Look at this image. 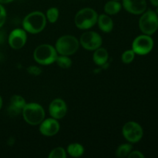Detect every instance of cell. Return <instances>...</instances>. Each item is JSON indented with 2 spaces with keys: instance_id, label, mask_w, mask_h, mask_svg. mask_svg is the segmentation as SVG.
<instances>
[{
  "instance_id": "30bf717a",
  "label": "cell",
  "mask_w": 158,
  "mask_h": 158,
  "mask_svg": "<svg viewBox=\"0 0 158 158\" xmlns=\"http://www.w3.org/2000/svg\"><path fill=\"white\" fill-rule=\"evenodd\" d=\"M26 42V33L24 30L16 29L9 36V43L12 49H19L23 47Z\"/></svg>"
},
{
  "instance_id": "603a6c76",
  "label": "cell",
  "mask_w": 158,
  "mask_h": 158,
  "mask_svg": "<svg viewBox=\"0 0 158 158\" xmlns=\"http://www.w3.org/2000/svg\"><path fill=\"white\" fill-rule=\"evenodd\" d=\"M135 52L133 50H127L122 55V61L124 63H130L134 60Z\"/></svg>"
},
{
  "instance_id": "52a82bcc",
  "label": "cell",
  "mask_w": 158,
  "mask_h": 158,
  "mask_svg": "<svg viewBox=\"0 0 158 158\" xmlns=\"http://www.w3.org/2000/svg\"><path fill=\"white\" fill-rule=\"evenodd\" d=\"M154 41L149 35H143L137 37L133 43L132 48L134 52L138 55H146L153 49Z\"/></svg>"
},
{
  "instance_id": "ffe728a7",
  "label": "cell",
  "mask_w": 158,
  "mask_h": 158,
  "mask_svg": "<svg viewBox=\"0 0 158 158\" xmlns=\"http://www.w3.org/2000/svg\"><path fill=\"white\" fill-rule=\"evenodd\" d=\"M56 62L60 67L63 68V69H67V68L70 67L71 64H72V61L67 56L64 55H62L59 57L57 56Z\"/></svg>"
},
{
  "instance_id": "44dd1931",
  "label": "cell",
  "mask_w": 158,
  "mask_h": 158,
  "mask_svg": "<svg viewBox=\"0 0 158 158\" xmlns=\"http://www.w3.org/2000/svg\"><path fill=\"white\" fill-rule=\"evenodd\" d=\"M46 17L50 23H55L59 17V10L56 8H50L46 12Z\"/></svg>"
},
{
  "instance_id": "f546056e",
  "label": "cell",
  "mask_w": 158,
  "mask_h": 158,
  "mask_svg": "<svg viewBox=\"0 0 158 158\" xmlns=\"http://www.w3.org/2000/svg\"><path fill=\"white\" fill-rule=\"evenodd\" d=\"M2 97H0V109L2 108Z\"/></svg>"
},
{
  "instance_id": "8fae6325",
  "label": "cell",
  "mask_w": 158,
  "mask_h": 158,
  "mask_svg": "<svg viewBox=\"0 0 158 158\" xmlns=\"http://www.w3.org/2000/svg\"><path fill=\"white\" fill-rule=\"evenodd\" d=\"M66 111H67V107L63 101L61 99H56L49 106V114L56 120L61 119L66 115Z\"/></svg>"
},
{
  "instance_id": "4316f807",
  "label": "cell",
  "mask_w": 158,
  "mask_h": 158,
  "mask_svg": "<svg viewBox=\"0 0 158 158\" xmlns=\"http://www.w3.org/2000/svg\"><path fill=\"white\" fill-rule=\"evenodd\" d=\"M6 40V33L3 31H0V45L3 44Z\"/></svg>"
},
{
  "instance_id": "7c38bea8",
  "label": "cell",
  "mask_w": 158,
  "mask_h": 158,
  "mask_svg": "<svg viewBox=\"0 0 158 158\" xmlns=\"http://www.w3.org/2000/svg\"><path fill=\"white\" fill-rule=\"evenodd\" d=\"M123 6L127 12L131 13L141 14L146 10V0H123Z\"/></svg>"
},
{
  "instance_id": "ac0fdd59",
  "label": "cell",
  "mask_w": 158,
  "mask_h": 158,
  "mask_svg": "<svg viewBox=\"0 0 158 158\" xmlns=\"http://www.w3.org/2000/svg\"><path fill=\"white\" fill-rule=\"evenodd\" d=\"M67 151L69 155L72 156V157H79L83 155L84 149H83V146L80 143H71L68 147Z\"/></svg>"
},
{
  "instance_id": "5b68a950",
  "label": "cell",
  "mask_w": 158,
  "mask_h": 158,
  "mask_svg": "<svg viewBox=\"0 0 158 158\" xmlns=\"http://www.w3.org/2000/svg\"><path fill=\"white\" fill-rule=\"evenodd\" d=\"M56 48V52L60 55H72L78 50L79 42L77 39L73 35H63L57 40Z\"/></svg>"
},
{
  "instance_id": "2e32d148",
  "label": "cell",
  "mask_w": 158,
  "mask_h": 158,
  "mask_svg": "<svg viewBox=\"0 0 158 158\" xmlns=\"http://www.w3.org/2000/svg\"><path fill=\"white\" fill-rule=\"evenodd\" d=\"M108 60V52L103 48H98L96 49L94 54V60L96 64L99 66L104 65Z\"/></svg>"
},
{
  "instance_id": "9c48e42d",
  "label": "cell",
  "mask_w": 158,
  "mask_h": 158,
  "mask_svg": "<svg viewBox=\"0 0 158 158\" xmlns=\"http://www.w3.org/2000/svg\"><path fill=\"white\" fill-rule=\"evenodd\" d=\"M80 43L88 50H95L102 45V38L95 32H86L80 37Z\"/></svg>"
},
{
  "instance_id": "484cf974",
  "label": "cell",
  "mask_w": 158,
  "mask_h": 158,
  "mask_svg": "<svg viewBox=\"0 0 158 158\" xmlns=\"http://www.w3.org/2000/svg\"><path fill=\"white\" fill-rule=\"evenodd\" d=\"M129 158H143L144 157V155L142 154L140 151H133V152H131L127 156Z\"/></svg>"
},
{
  "instance_id": "5bb4252c",
  "label": "cell",
  "mask_w": 158,
  "mask_h": 158,
  "mask_svg": "<svg viewBox=\"0 0 158 158\" xmlns=\"http://www.w3.org/2000/svg\"><path fill=\"white\" fill-rule=\"evenodd\" d=\"M26 105V101L21 96L14 95L10 99V104L8 107V112L10 116H17L23 111Z\"/></svg>"
},
{
  "instance_id": "9a60e30c",
  "label": "cell",
  "mask_w": 158,
  "mask_h": 158,
  "mask_svg": "<svg viewBox=\"0 0 158 158\" xmlns=\"http://www.w3.org/2000/svg\"><path fill=\"white\" fill-rule=\"evenodd\" d=\"M100 29L105 32H110L114 27L113 21L108 15H100L97 19Z\"/></svg>"
},
{
  "instance_id": "277c9868",
  "label": "cell",
  "mask_w": 158,
  "mask_h": 158,
  "mask_svg": "<svg viewBox=\"0 0 158 158\" xmlns=\"http://www.w3.org/2000/svg\"><path fill=\"white\" fill-rule=\"evenodd\" d=\"M97 13L90 8H85L77 13L75 16L76 26L81 29H89L97 22Z\"/></svg>"
},
{
  "instance_id": "4dcf8cb0",
  "label": "cell",
  "mask_w": 158,
  "mask_h": 158,
  "mask_svg": "<svg viewBox=\"0 0 158 158\" xmlns=\"http://www.w3.org/2000/svg\"><path fill=\"white\" fill-rule=\"evenodd\" d=\"M157 14L158 15V8H157Z\"/></svg>"
},
{
  "instance_id": "e0dca14e",
  "label": "cell",
  "mask_w": 158,
  "mask_h": 158,
  "mask_svg": "<svg viewBox=\"0 0 158 158\" xmlns=\"http://www.w3.org/2000/svg\"><path fill=\"white\" fill-rule=\"evenodd\" d=\"M121 9V5L118 2L113 0V1H109L106 3L104 6V10L109 15H114L117 12H120Z\"/></svg>"
},
{
  "instance_id": "d6986e66",
  "label": "cell",
  "mask_w": 158,
  "mask_h": 158,
  "mask_svg": "<svg viewBox=\"0 0 158 158\" xmlns=\"http://www.w3.org/2000/svg\"><path fill=\"white\" fill-rule=\"evenodd\" d=\"M131 150H132V145L128 143L122 144L117 148L116 151V156L118 157H127L128 154L131 152Z\"/></svg>"
},
{
  "instance_id": "6da1fadb",
  "label": "cell",
  "mask_w": 158,
  "mask_h": 158,
  "mask_svg": "<svg viewBox=\"0 0 158 158\" xmlns=\"http://www.w3.org/2000/svg\"><path fill=\"white\" fill-rule=\"evenodd\" d=\"M46 19L44 14L40 12L29 13L23 20V27L30 33H38L45 28Z\"/></svg>"
},
{
  "instance_id": "f1b7e54d",
  "label": "cell",
  "mask_w": 158,
  "mask_h": 158,
  "mask_svg": "<svg viewBox=\"0 0 158 158\" xmlns=\"http://www.w3.org/2000/svg\"><path fill=\"white\" fill-rule=\"evenodd\" d=\"M12 1H13V0H0V3H9Z\"/></svg>"
},
{
  "instance_id": "8992f818",
  "label": "cell",
  "mask_w": 158,
  "mask_h": 158,
  "mask_svg": "<svg viewBox=\"0 0 158 158\" xmlns=\"http://www.w3.org/2000/svg\"><path fill=\"white\" fill-rule=\"evenodd\" d=\"M139 26L145 35H152L158 29V17L156 12L149 10L140 19Z\"/></svg>"
},
{
  "instance_id": "d4e9b609",
  "label": "cell",
  "mask_w": 158,
  "mask_h": 158,
  "mask_svg": "<svg viewBox=\"0 0 158 158\" xmlns=\"http://www.w3.org/2000/svg\"><path fill=\"white\" fill-rule=\"evenodd\" d=\"M6 19V12L4 7L0 4V27L4 25Z\"/></svg>"
},
{
  "instance_id": "7a4b0ae2",
  "label": "cell",
  "mask_w": 158,
  "mask_h": 158,
  "mask_svg": "<svg viewBox=\"0 0 158 158\" xmlns=\"http://www.w3.org/2000/svg\"><path fill=\"white\" fill-rule=\"evenodd\" d=\"M23 115L26 123L31 125H37L41 123L44 120L45 112L40 104L32 103L25 105L23 110Z\"/></svg>"
},
{
  "instance_id": "3957f363",
  "label": "cell",
  "mask_w": 158,
  "mask_h": 158,
  "mask_svg": "<svg viewBox=\"0 0 158 158\" xmlns=\"http://www.w3.org/2000/svg\"><path fill=\"white\" fill-rule=\"evenodd\" d=\"M34 60L42 65L51 64L57 58L56 50L50 45L43 44L39 46L33 53Z\"/></svg>"
},
{
  "instance_id": "83f0119b",
  "label": "cell",
  "mask_w": 158,
  "mask_h": 158,
  "mask_svg": "<svg viewBox=\"0 0 158 158\" xmlns=\"http://www.w3.org/2000/svg\"><path fill=\"white\" fill-rule=\"evenodd\" d=\"M151 4L154 6H158V0H150Z\"/></svg>"
},
{
  "instance_id": "ba28073f",
  "label": "cell",
  "mask_w": 158,
  "mask_h": 158,
  "mask_svg": "<svg viewBox=\"0 0 158 158\" xmlns=\"http://www.w3.org/2000/svg\"><path fill=\"white\" fill-rule=\"evenodd\" d=\"M122 131L125 138L131 143H137L143 137V129L138 123L134 121L125 123Z\"/></svg>"
},
{
  "instance_id": "cb8c5ba5",
  "label": "cell",
  "mask_w": 158,
  "mask_h": 158,
  "mask_svg": "<svg viewBox=\"0 0 158 158\" xmlns=\"http://www.w3.org/2000/svg\"><path fill=\"white\" fill-rule=\"evenodd\" d=\"M27 71L29 73L32 74V75H34V76L40 75L42 72L40 68H39L38 66H29V67H28Z\"/></svg>"
},
{
  "instance_id": "4fadbf2b",
  "label": "cell",
  "mask_w": 158,
  "mask_h": 158,
  "mask_svg": "<svg viewBox=\"0 0 158 158\" xmlns=\"http://www.w3.org/2000/svg\"><path fill=\"white\" fill-rule=\"evenodd\" d=\"M60 130V124L54 118L47 119L41 123L40 127V131L43 135L48 136H53L58 133Z\"/></svg>"
},
{
  "instance_id": "7402d4cb",
  "label": "cell",
  "mask_w": 158,
  "mask_h": 158,
  "mask_svg": "<svg viewBox=\"0 0 158 158\" xmlns=\"http://www.w3.org/2000/svg\"><path fill=\"white\" fill-rule=\"evenodd\" d=\"M66 151L62 148H55L51 151L50 154L49 155V158H66Z\"/></svg>"
}]
</instances>
